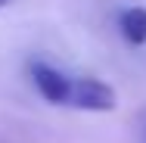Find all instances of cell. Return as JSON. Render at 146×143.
<instances>
[{
    "instance_id": "cell-3",
    "label": "cell",
    "mask_w": 146,
    "mask_h": 143,
    "mask_svg": "<svg viewBox=\"0 0 146 143\" xmlns=\"http://www.w3.org/2000/svg\"><path fill=\"white\" fill-rule=\"evenodd\" d=\"M118 28H121V34H124L127 44L143 47V44H146V9H143V6L124 9L121 19H118Z\"/></svg>"
},
{
    "instance_id": "cell-2",
    "label": "cell",
    "mask_w": 146,
    "mask_h": 143,
    "mask_svg": "<svg viewBox=\"0 0 146 143\" xmlns=\"http://www.w3.org/2000/svg\"><path fill=\"white\" fill-rule=\"evenodd\" d=\"M31 81H34L37 93H40L47 103L65 106V96H68V78H65L62 72L50 69L47 62H31Z\"/></svg>"
},
{
    "instance_id": "cell-1",
    "label": "cell",
    "mask_w": 146,
    "mask_h": 143,
    "mask_svg": "<svg viewBox=\"0 0 146 143\" xmlns=\"http://www.w3.org/2000/svg\"><path fill=\"white\" fill-rule=\"evenodd\" d=\"M65 106L81 112H112L118 106L115 90L100 78H68V96Z\"/></svg>"
},
{
    "instance_id": "cell-4",
    "label": "cell",
    "mask_w": 146,
    "mask_h": 143,
    "mask_svg": "<svg viewBox=\"0 0 146 143\" xmlns=\"http://www.w3.org/2000/svg\"><path fill=\"white\" fill-rule=\"evenodd\" d=\"M9 3H13V0H0V6H9Z\"/></svg>"
}]
</instances>
